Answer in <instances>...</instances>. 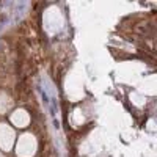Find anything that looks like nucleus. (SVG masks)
I'll list each match as a JSON object with an SVG mask.
<instances>
[{
  "instance_id": "obj_3",
  "label": "nucleus",
  "mask_w": 157,
  "mask_h": 157,
  "mask_svg": "<svg viewBox=\"0 0 157 157\" xmlns=\"http://www.w3.org/2000/svg\"><path fill=\"white\" fill-rule=\"evenodd\" d=\"M11 120H13V123H14L16 126H19V127H24L25 124L29 123V115L25 113L24 110H17L14 115H13V118H11Z\"/></svg>"
},
{
  "instance_id": "obj_1",
  "label": "nucleus",
  "mask_w": 157,
  "mask_h": 157,
  "mask_svg": "<svg viewBox=\"0 0 157 157\" xmlns=\"http://www.w3.org/2000/svg\"><path fill=\"white\" fill-rule=\"evenodd\" d=\"M35 140L32 135H24L19 140V145H17V154L21 157H29L35 152Z\"/></svg>"
},
{
  "instance_id": "obj_2",
  "label": "nucleus",
  "mask_w": 157,
  "mask_h": 157,
  "mask_svg": "<svg viewBox=\"0 0 157 157\" xmlns=\"http://www.w3.org/2000/svg\"><path fill=\"white\" fill-rule=\"evenodd\" d=\"M0 129L3 130V134H0V146L8 151L11 148V143H13V132H11V129H8L5 124H2Z\"/></svg>"
}]
</instances>
